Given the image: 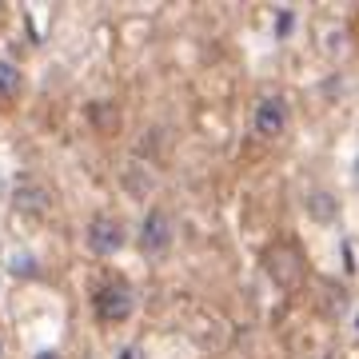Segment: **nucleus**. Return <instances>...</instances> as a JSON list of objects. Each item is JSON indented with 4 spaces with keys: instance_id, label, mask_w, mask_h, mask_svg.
<instances>
[{
    "instance_id": "423d86ee",
    "label": "nucleus",
    "mask_w": 359,
    "mask_h": 359,
    "mask_svg": "<svg viewBox=\"0 0 359 359\" xmlns=\"http://www.w3.org/2000/svg\"><path fill=\"white\" fill-rule=\"evenodd\" d=\"M304 208H308V216L316 219V224H323V228L339 219V196L327 192V188H311L308 200H304Z\"/></svg>"
},
{
    "instance_id": "20e7f679",
    "label": "nucleus",
    "mask_w": 359,
    "mask_h": 359,
    "mask_svg": "<svg viewBox=\"0 0 359 359\" xmlns=\"http://www.w3.org/2000/svg\"><path fill=\"white\" fill-rule=\"evenodd\" d=\"M264 268H268V276H271V283H276V287L292 292V287H299V280H304L308 264H304V256H299V248L283 240V244H271L268 252H264Z\"/></svg>"
},
{
    "instance_id": "39448f33",
    "label": "nucleus",
    "mask_w": 359,
    "mask_h": 359,
    "mask_svg": "<svg viewBox=\"0 0 359 359\" xmlns=\"http://www.w3.org/2000/svg\"><path fill=\"white\" fill-rule=\"evenodd\" d=\"M252 128H256L259 140L276 144L287 132V100L283 96H264L256 104V112H252Z\"/></svg>"
},
{
    "instance_id": "0eeeda50",
    "label": "nucleus",
    "mask_w": 359,
    "mask_h": 359,
    "mask_svg": "<svg viewBox=\"0 0 359 359\" xmlns=\"http://www.w3.org/2000/svg\"><path fill=\"white\" fill-rule=\"evenodd\" d=\"M20 92H25V72H20L13 60H0V108L16 104Z\"/></svg>"
},
{
    "instance_id": "f257e3e1",
    "label": "nucleus",
    "mask_w": 359,
    "mask_h": 359,
    "mask_svg": "<svg viewBox=\"0 0 359 359\" xmlns=\"http://www.w3.org/2000/svg\"><path fill=\"white\" fill-rule=\"evenodd\" d=\"M136 311V292L124 280H104L92 287V316L104 327H124Z\"/></svg>"
},
{
    "instance_id": "9d476101",
    "label": "nucleus",
    "mask_w": 359,
    "mask_h": 359,
    "mask_svg": "<svg viewBox=\"0 0 359 359\" xmlns=\"http://www.w3.org/2000/svg\"><path fill=\"white\" fill-rule=\"evenodd\" d=\"M0 359H4V339H0Z\"/></svg>"
},
{
    "instance_id": "6e6552de",
    "label": "nucleus",
    "mask_w": 359,
    "mask_h": 359,
    "mask_svg": "<svg viewBox=\"0 0 359 359\" xmlns=\"http://www.w3.org/2000/svg\"><path fill=\"white\" fill-rule=\"evenodd\" d=\"M292 28H295V8H287V4L276 8V36L287 40V36H292Z\"/></svg>"
},
{
    "instance_id": "1a4fd4ad",
    "label": "nucleus",
    "mask_w": 359,
    "mask_h": 359,
    "mask_svg": "<svg viewBox=\"0 0 359 359\" xmlns=\"http://www.w3.org/2000/svg\"><path fill=\"white\" fill-rule=\"evenodd\" d=\"M36 359H65L60 351H52V347H44V351H36Z\"/></svg>"
},
{
    "instance_id": "f03ea898",
    "label": "nucleus",
    "mask_w": 359,
    "mask_h": 359,
    "mask_svg": "<svg viewBox=\"0 0 359 359\" xmlns=\"http://www.w3.org/2000/svg\"><path fill=\"white\" fill-rule=\"evenodd\" d=\"M176 244V219L168 208H148V216L140 219V231H136V248H140L144 259H164Z\"/></svg>"
},
{
    "instance_id": "7ed1b4c3",
    "label": "nucleus",
    "mask_w": 359,
    "mask_h": 359,
    "mask_svg": "<svg viewBox=\"0 0 359 359\" xmlns=\"http://www.w3.org/2000/svg\"><path fill=\"white\" fill-rule=\"evenodd\" d=\"M84 244H88L92 256L112 259L128 248V228H124V219H116L112 212H96V216L88 219V228H84Z\"/></svg>"
}]
</instances>
